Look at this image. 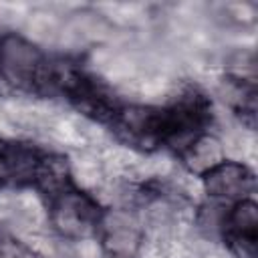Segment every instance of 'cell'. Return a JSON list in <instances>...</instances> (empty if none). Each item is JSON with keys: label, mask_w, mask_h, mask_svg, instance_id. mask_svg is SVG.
I'll return each instance as SVG.
<instances>
[{"label": "cell", "mask_w": 258, "mask_h": 258, "mask_svg": "<svg viewBox=\"0 0 258 258\" xmlns=\"http://www.w3.org/2000/svg\"><path fill=\"white\" fill-rule=\"evenodd\" d=\"M117 133L139 147H153L163 143V113L151 107H123L113 115Z\"/></svg>", "instance_id": "3957f363"}, {"label": "cell", "mask_w": 258, "mask_h": 258, "mask_svg": "<svg viewBox=\"0 0 258 258\" xmlns=\"http://www.w3.org/2000/svg\"><path fill=\"white\" fill-rule=\"evenodd\" d=\"M48 60L42 52L18 34L0 36V75L14 87L42 85Z\"/></svg>", "instance_id": "6da1fadb"}, {"label": "cell", "mask_w": 258, "mask_h": 258, "mask_svg": "<svg viewBox=\"0 0 258 258\" xmlns=\"http://www.w3.org/2000/svg\"><path fill=\"white\" fill-rule=\"evenodd\" d=\"M226 232L230 242L242 252L252 254L258 236V208L254 200H240L234 204L232 212L226 216Z\"/></svg>", "instance_id": "52a82bcc"}, {"label": "cell", "mask_w": 258, "mask_h": 258, "mask_svg": "<svg viewBox=\"0 0 258 258\" xmlns=\"http://www.w3.org/2000/svg\"><path fill=\"white\" fill-rule=\"evenodd\" d=\"M183 161L185 165L196 173H206L218 163L224 161V149L222 143L212 135H200L196 137L185 149H183Z\"/></svg>", "instance_id": "ba28073f"}, {"label": "cell", "mask_w": 258, "mask_h": 258, "mask_svg": "<svg viewBox=\"0 0 258 258\" xmlns=\"http://www.w3.org/2000/svg\"><path fill=\"white\" fill-rule=\"evenodd\" d=\"M42 155L34 149L0 141V181L2 183H20V181H34Z\"/></svg>", "instance_id": "8992f818"}, {"label": "cell", "mask_w": 258, "mask_h": 258, "mask_svg": "<svg viewBox=\"0 0 258 258\" xmlns=\"http://www.w3.org/2000/svg\"><path fill=\"white\" fill-rule=\"evenodd\" d=\"M0 258H30V254L16 240L0 234Z\"/></svg>", "instance_id": "9c48e42d"}, {"label": "cell", "mask_w": 258, "mask_h": 258, "mask_svg": "<svg viewBox=\"0 0 258 258\" xmlns=\"http://www.w3.org/2000/svg\"><path fill=\"white\" fill-rule=\"evenodd\" d=\"M101 242L113 258H133L141 246L143 232L137 218L123 210H113L101 216Z\"/></svg>", "instance_id": "277c9868"}, {"label": "cell", "mask_w": 258, "mask_h": 258, "mask_svg": "<svg viewBox=\"0 0 258 258\" xmlns=\"http://www.w3.org/2000/svg\"><path fill=\"white\" fill-rule=\"evenodd\" d=\"M254 177L244 163L224 159L216 167L204 173V187L208 196L226 200V202H240L252 189Z\"/></svg>", "instance_id": "5b68a950"}, {"label": "cell", "mask_w": 258, "mask_h": 258, "mask_svg": "<svg viewBox=\"0 0 258 258\" xmlns=\"http://www.w3.org/2000/svg\"><path fill=\"white\" fill-rule=\"evenodd\" d=\"M103 212L97 202L73 187L52 196L50 222L54 230L67 238H85L99 228Z\"/></svg>", "instance_id": "7a4b0ae2"}]
</instances>
